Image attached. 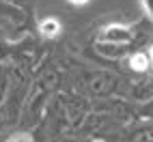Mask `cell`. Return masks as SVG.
Wrapping results in <instances>:
<instances>
[{"instance_id":"obj_2","label":"cell","mask_w":153,"mask_h":142,"mask_svg":"<svg viewBox=\"0 0 153 142\" xmlns=\"http://www.w3.org/2000/svg\"><path fill=\"white\" fill-rule=\"evenodd\" d=\"M71 88L76 93L84 95L91 101H101V99H110L117 97L119 86H121V75L114 73L110 69H101L93 65H84V63H76L67 69Z\"/></svg>"},{"instance_id":"obj_1","label":"cell","mask_w":153,"mask_h":142,"mask_svg":"<svg viewBox=\"0 0 153 142\" xmlns=\"http://www.w3.org/2000/svg\"><path fill=\"white\" fill-rule=\"evenodd\" d=\"M63 82H65L63 71L54 63H50V60L41 63L35 69L30 86H28V93H26L24 104H22L17 129L35 131L39 127V123L43 121V116L48 112L50 101L54 99V95L58 90H63Z\"/></svg>"},{"instance_id":"obj_4","label":"cell","mask_w":153,"mask_h":142,"mask_svg":"<svg viewBox=\"0 0 153 142\" xmlns=\"http://www.w3.org/2000/svg\"><path fill=\"white\" fill-rule=\"evenodd\" d=\"M117 97L129 101L131 106H145L153 99V73L147 75H129L121 78V86Z\"/></svg>"},{"instance_id":"obj_6","label":"cell","mask_w":153,"mask_h":142,"mask_svg":"<svg viewBox=\"0 0 153 142\" xmlns=\"http://www.w3.org/2000/svg\"><path fill=\"white\" fill-rule=\"evenodd\" d=\"M136 28L131 24H125V22H110L106 26L99 28V37L101 41H112V43H123V45H134L136 41Z\"/></svg>"},{"instance_id":"obj_9","label":"cell","mask_w":153,"mask_h":142,"mask_svg":"<svg viewBox=\"0 0 153 142\" xmlns=\"http://www.w3.org/2000/svg\"><path fill=\"white\" fill-rule=\"evenodd\" d=\"M63 33V24L58 22L56 17H43L41 22L37 24V35L43 39V41H54Z\"/></svg>"},{"instance_id":"obj_3","label":"cell","mask_w":153,"mask_h":142,"mask_svg":"<svg viewBox=\"0 0 153 142\" xmlns=\"http://www.w3.org/2000/svg\"><path fill=\"white\" fill-rule=\"evenodd\" d=\"M30 22V13L7 0H0V35L13 43H19Z\"/></svg>"},{"instance_id":"obj_5","label":"cell","mask_w":153,"mask_h":142,"mask_svg":"<svg viewBox=\"0 0 153 142\" xmlns=\"http://www.w3.org/2000/svg\"><path fill=\"white\" fill-rule=\"evenodd\" d=\"M106 142H153V118L136 116L117 129Z\"/></svg>"},{"instance_id":"obj_7","label":"cell","mask_w":153,"mask_h":142,"mask_svg":"<svg viewBox=\"0 0 153 142\" xmlns=\"http://www.w3.org/2000/svg\"><path fill=\"white\" fill-rule=\"evenodd\" d=\"M134 45H123V43H112V41H101L95 39L93 41V52L104 58V60H125L131 52H134Z\"/></svg>"},{"instance_id":"obj_13","label":"cell","mask_w":153,"mask_h":142,"mask_svg":"<svg viewBox=\"0 0 153 142\" xmlns=\"http://www.w3.org/2000/svg\"><path fill=\"white\" fill-rule=\"evenodd\" d=\"M136 116H145V118H153V99L145 106H138L136 108Z\"/></svg>"},{"instance_id":"obj_8","label":"cell","mask_w":153,"mask_h":142,"mask_svg":"<svg viewBox=\"0 0 153 142\" xmlns=\"http://www.w3.org/2000/svg\"><path fill=\"white\" fill-rule=\"evenodd\" d=\"M125 65H127V71L131 75H147V73H153V60L149 56L147 50H134L127 58H125Z\"/></svg>"},{"instance_id":"obj_16","label":"cell","mask_w":153,"mask_h":142,"mask_svg":"<svg viewBox=\"0 0 153 142\" xmlns=\"http://www.w3.org/2000/svg\"><path fill=\"white\" fill-rule=\"evenodd\" d=\"M67 2H69L71 7H84V4L88 2V0H67Z\"/></svg>"},{"instance_id":"obj_15","label":"cell","mask_w":153,"mask_h":142,"mask_svg":"<svg viewBox=\"0 0 153 142\" xmlns=\"http://www.w3.org/2000/svg\"><path fill=\"white\" fill-rule=\"evenodd\" d=\"M7 2H11V4H15V7H19V9H24L26 13H30V11H33L35 0H7Z\"/></svg>"},{"instance_id":"obj_17","label":"cell","mask_w":153,"mask_h":142,"mask_svg":"<svg viewBox=\"0 0 153 142\" xmlns=\"http://www.w3.org/2000/svg\"><path fill=\"white\" fill-rule=\"evenodd\" d=\"M78 142H106V140H99V138H84V140H78Z\"/></svg>"},{"instance_id":"obj_12","label":"cell","mask_w":153,"mask_h":142,"mask_svg":"<svg viewBox=\"0 0 153 142\" xmlns=\"http://www.w3.org/2000/svg\"><path fill=\"white\" fill-rule=\"evenodd\" d=\"M7 142H37V136L35 131H28V129H15L7 138Z\"/></svg>"},{"instance_id":"obj_11","label":"cell","mask_w":153,"mask_h":142,"mask_svg":"<svg viewBox=\"0 0 153 142\" xmlns=\"http://www.w3.org/2000/svg\"><path fill=\"white\" fill-rule=\"evenodd\" d=\"M15 47H17V43L9 41V39H4L2 35H0V65L11 63V60H13V54H15Z\"/></svg>"},{"instance_id":"obj_14","label":"cell","mask_w":153,"mask_h":142,"mask_svg":"<svg viewBox=\"0 0 153 142\" xmlns=\"http://www.w3.org/2000/svg\"><path fill=\"white\" fill-rule=\"evenodd\" d=\"M140 7H142V11H145L149 24L153 26V0H140Z\"/></svg>"},{"instance_id":"obj_10","label":"cell","mask_w":153,"mask_h":142,"mask_svg":"<svg viewBox=\"0 0 153 142\" xmlns=\"http://www.w3.org/2000/svg\"><path fill=\"white\" fill-rule=\"evenodd\" d=\"M11 78H13V69L11 63L0 65V104H4V99L11 90Z\"/></svg>"}]
</instances>
